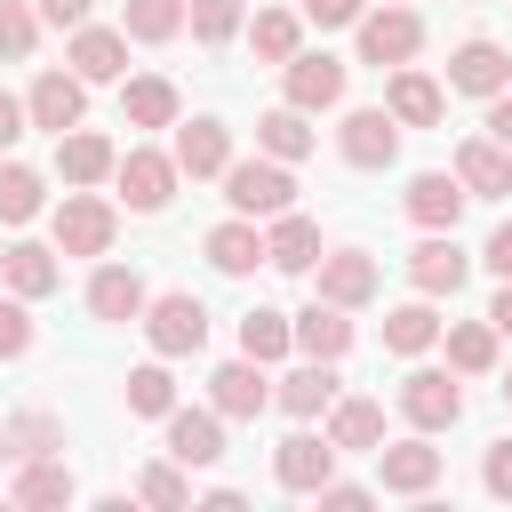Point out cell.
Here are the masks:
<instances>
[{
    "mask_svg": "<svg viewBox=\"0 0 512 512\" xmlns=\"http://www.w3.org/2000/svg\"><path fill=\"white\" fill-rule=\"evenodd\" d=\"M184 32H192L200 48H224V40L240 32V0H184Z\"/></svg>",
    "mask_w": 512,
    "mask_h": 512,
    "instance_id": "cell-43",
    "label": "cell"
},
{
    "mask_svg": "<svg viewBox=\"0 0 512 512\" xmlns=\"http://www.w3.org/2000/svg\"><path fill=\"white\" fill-rule=\"evenodd\" d=\"M288 336H296V352H304V360H344V352H352V312L312 296L304 312H288Z\"/></svg>",
    "mask_w": 512,
    "mask_h": 512,
    "instance_id": "cell-25",
    "label": "cell"
},
{
    "mask_svg": "<svg viewBox=\"0 0 512 512\" xmlns=\"http://www.w3.org/2000/svg\"><path fill=\"white\" fill-rule=\"evenodd\" d=\"M224 200H232V216H280V208H296V168L288 160H272V152H256V160H224Z\"/></svg>",
    "mask_w": 512,
    "mask_h": 512,
    "instance_id": "cell-2",
    "label": "cell"
},
{
    "mask_svg": "<svg viewBox=\"0 0 512 512\" xmlns=\"http://www.w3.org/2000/svg\"><path fill=\"white\" fill-rule=\"evenodd\" d=\"M32 48H40V8L0 0V64H32Z\"/></svg>",
    "mask_w": 512,
    "mask_h": 512,
    "instance_id": "cell-41",
    "label": "cell"
},
{
    "mask_svg": "<svg viewBox=\"0 0 512 512\" xmlns=\"http://www.w3.org/2000/svg\"><path fill=\"white\" fill-rule=\"evenodd\" d=\"M144 304H152L144 272H136V264H104V256H96V272H88V312H96L104 328H128V320H144Z\"/></svg>",
    "mask_w": 512,
    "mask_h": 512,
    "instance_id": "cell-19",
    "label": "cell"
},
{
    "mask_svg": "<svg viewBox=\"0 0 512 512\" xmlns=\"http://www.w3.org/2000/svg\"><path fill=\"white\" fill-rule=\"evenodd\" d=\"M480 488L512 504V432H504V440H488V456H480Z\"/></svg>",
    "mask_w": 512,
    "mask_h": 512,
    "instance_id": "cell-46",
    "label": "cell"
},
{
    "mask_svg": "<svg viewBox=\"0 0 512 512\" xmlns=\"http://www.w3.org/2000/svg\"><path fill=\"white\" fill-rule=\"evenodd\" d=\"M392 400H400V416H408L416 432H456V424H464V384H456V368H408Z\"/></svg>",
    "mask_w": 512,
    "mask_h": 512,
    "instance_id": "cell-8",
    "label": "cell"
},
{
    "mask_svg": "<svg viewBox=\"0 0 512 512\" xmlns=\"http://www.w3.org/2000/svg\"><path fill=\"white\" fill-rule=\"evenodd\" d=\"M120 120H128V128H176V120H184V96H176V80H160V72H136V80H120Z\"/></svg>",
    "mask_w": 512,
    "mask_h": 512,
    "instance_id": "cell-29",
    "label": "cell"
},
{
    "mask_svg": "<svg viewBox=\"0 0 512 512\" xmlns=\"http://www.w3.org/2000/svg\"><path fill=\"white\" fill-rule=\"evenodd\" d=\"M336 360H296L280 384H272V408L280 416H296V424H312V416H328V400H336Z\"/></svg>",
    "mask_w": 512,
    "mask_h": 512,
    "instance_id": "cell-23",
    "label": "cell"
},
{
    "mask_svg": "<svg viewBox=\"0 0 512 512\" xmlns=\"http://www.w3.org/2000/svg\"><path fill=\"white\" fill-rule=\"evenodd\" d=\"M176 408V376H168V360L152 352L144 368H128V416H168Z\"/></svg>",
    "mask_w": 512,
    "mask_h": 512,
    "instance_id": "cell-40",
    "label": "cell"
},
{
    "mask_svg": "<svg viewBox=\"0 0 512 512\" xmlns=\"http://www.w3.org/2000/svg\"><path fill=\"white\" fill-rule=\"evenodd\" d=\"M440 344H448V368L456 376H496V328L488 320H440Z\"/></svg>",
    "mask_w": 512,
    "mask_h": 512,
    "instance_id": "cell-33",
    "label": "cell"
},
{
    "mask_svg": "<svg viewBox=\"0 0 512 512\" xmlns=\"http://www.w3.org/2000/svg\"><path fill=\"white\" fill-rule=\"evenodd\" d=\"M208 408L224 416V424H256L264 408H272V376H264V360H224L216 376H208Z\"/></svg>",
    "mask_w": 512,
    "mask_h": 512,
    "instance_id": "cell-13",
    "label": "cell"
},
{
    "mask_svg": "<svg viewBox=\"0 0 512 512\" xmlns=\"http://www.w3.org/2000/svg\"><path fill=\"white\" fill-rule=\"evenodd\" d=\"M112 184H120V208H128V216H160L184 176H176V160H168L160 144H128V152L112 160Z\"/></svg>",
    "mask_w": 512,
    "mask_h": 512,
    "instance_id": "cell-5",
    "label": "cell"
},
{
    "mask_svg": "<svg viewBox=\"0 0 512 512\" xmlns=\"http://www.w3.org/2000/svg\"><path fill=\"white\" fill-rule=\"evenodd\" d=\"M112 160H120V144L96 136L88 120L56 136V176H64V184H112Z\"/></svg>",
    "mask_w": 512,
    "mask_h": 512,
    "instance_id": "cell-27",
    "label": "cell"
},
{
    "mask_svg": "<svg viewBox=\"0 0 512 512\" xmlns=\"http://www.w3.org/2000/svg\"><path fill=\"white\" fill-rule=\"evenodd\" d=\"M432 488H440V448H432V432L376 440V496H432Z\"/></svg>",
    "mask_w": 512,
    "mask_h": 512,
    "instance_id": "cell-10",
    "label": "cell"
},
{
    "mask_svg": "<svg viewBox=\"0 0 512 512\" xmlns=\"http://www.w3.org/2000/svg\"><path fill=\"white\" fill-rule=\"evenodd\" d=\"M168 160H176V176H224V160H232V128L216 120V112H192V120H176V144H168Z\"/></svg>",
    "mask_w": 512,
    "mask_h": 512,
    "instance_id": "cell-17",
    "label": "cell"
},
{
    "mask_svg": "<svg viewBox=\"0 0 512 512\" xmlns=\"http://www.w3.org/2000/svg\"><path fill=\"white\" fill-rule=\"evenodd\" d=\"M448 88L456 96H496V88H512V48L504 40H488V32H472V40H456L448 48Z\"/></svg>",
    "mask_w": 512,
    "mask_h": 512,
    "instance_id": "cell-12",
    "label": "cell"
},
{
    "mask_svg": "<svg viewBox=\"0 0 512 512\" xmlns=\"http://www.w3.org/2000/svg\"><path fill=\"white\" fill-rule=\"evenodd\" d=\"M480 264H488L496 280H512V216H504V224L488 232V248H480Z\"/></svg>",
    "mask_w": 512,
    "mask_h": 512,
    "instance_id": "cell-49",
    "label": "cell"
},
{
    "mask_svg": "<svg viewBox=\"0 0 512 512\" xmlns=\"http://www.w3.org/2000/svg\"><path fill=\"white\" fill-rule=\"evenodd\" d=\"M48 240H56V256H112V240H120V200H104L96 184H64V200H56V216H48Z\"/></svg>",
    "mask_w": 512,
    "mask_h": 512,
    "instance_id": "cell-1",
    "label": "cell"
},
{
    "mask_svg": "<svg viewBox=\"0 0 512 512\" xmlns=\"http://www.w3.org/2000/svg\"><path fill=\"white\" fill-rule=\"evenodd\" d=\"M24 120H32V128H48V136L80 128V120H88V80H80V72H64V64L32 72V88H24Z\"/></svg>",
    "mask_w": 512,
    "mask_h": 512,
    "instance_id": "cell-11",
    "label": "cell"
},
{
    "mask_svg": "<svg viewBox=\"0 0 512 512\" xmlns=\"http://www.w3.org/2000/svg\"><path fill=\"white\" fill-rule=\"evenodd\" d=\"M384 112H392L400 128H440L448 88H440L432 72H416V64H392V80H384Z\"/></svg>",
    "mask_w": 512,
    "mask_h": 512,
    "instance_id": "cell-21",
    "label": "cell"
},
{
    "mask_svg": "<svg viewBox=\"0 0 512 512\" xmlns=\"http://www.w3.org/2000/svg\"><path fill=\"white\" fill-rule=\"evenodd\" d=\"M464 272H472V256L456 248V232H424V240L408 248V288H416V296H432V304H440V296H456V288H464Z\"/></svg>",
    "mask_w": 512,
    "mask_h": 512,
    "instance_id": "cell-18",
    "label": "cell"
},
{
    "mask_svg": "<svg viewBox=\"0 0 512 512\" xmlns=\"http://www.w3.org/2000/svg\"><path fill=\"white\" fill-rule=\"evenodd\" d=\"M24 128H32V120H24V96H8V88H0V152H16V144H24Z\"/></svg>",
    "mask_w": 512,
    "mask_h": 512,
    "instance_id": "cell-50",
    "label": "cell"
},
{
    "mask_svg": "<svg viewBox=\"0 0 512 512\" xmlns=\"http://www.w3.org/2000/svg\"><path fill=\"white\" fill-rule=\"evenodd\" d=\"M136 496H144V504H160V512H184V504H192V480H184V464H176V456H160V464H144V472H136Z\"/></svg>",
    "mask_w": 512,
    "mask_h": 512,
    "instance_id": "cell-42",
    "label": "cell"
},
{
    "mask_svg": "<svg viewBox=\"0 0 512 512\" xmlns=\"http://www.w3.org/2000/svg\"><path fill=\"white\" fill-rule=\"evenodd\" d=\"M64 64L88 80V88H104V80H128V32L120 24H72V40H64Z\"/></svg>",
    "mask_w": 512,
    "mask_h": 512,
    "instance_id": "cell-14",
    "label": "cell"
},
{
    "mask_svg": "<svg viewBox=\"0 0 512 512\" xmlns=\"http://www.w3.org/2000/svg\"><path fill=\"white\" fill-rule=\"evenodd\" d=\"M464 184H456V168H416L408 176V192H400V208H408V224L416 232H456V216H464Z\"/></svg>",
    "mask_w": 512,
    "mask_h": 512,
    "instance_id": "cell-15",
    "label": "cell"
},
{
    "mask_svg": "<svg viewBox=\"0 0 512 512\" xmlns=\"http://www.w3.org/2000/svg\"><path fill=\"white\" fill-rule=\"evenodd\" d=\"M400 136H408V128H400L384 104H352V112L336 120V152H344V168H368V176L400 160Z\"/></svg>",
    "mask_w": 512,
    "mask_h": 512,
    "instance_id": "cell-9",
    "label": "cell"
},
{
    "mask_svg": "<svg viewBox=\"0 0 512 512\" xmlns=\"http://www.w3.org/2000/svg\"><path fill=\"white\" fill-rule=\"evenodd\" d=\"M0 280H8V296H24V304L56 296V288H64L56 240H8V248H0Z\"/></svg>",
    "mask_w": 512,
    "mask_h": 512,
    "instance_id": "cell-20",
    "label": "cell"
},
{
    "mask_svg": "<svg viewBox=\"0 0 512 512\" xmlns=\"http://www.w3.org/2000/svg\"><path fill=\"white\" fill-rule=\"evenodd\" d=\"M432 344H440V312H432V296H408V304L384 312V352L416 360V352H432Z\"/></svg>",
    "mask_w": 512,
    "mask_h": 512,
    "instance_id": "cell-32",
    "label": "cell"
},
{
    "mask_svg": "<svg viewBox=\"0 0 512 512\" xmlns=\"http://www.w3.org/2000/svg\"><path fill=\"white\" fill-rule=\"evenodd\" d=\"M32 8H40V24H56V32H72V24L96 16V0H32Z\"/></svg>",
    "mask_w": 512,
    "mask_h": 512,
    "instance_id": "cell-48",
    "label": "cell"
},
{
    "mask_svg": "<svg viewBox=\"0 0 512 512\" xmlns=\"http://www.w3.org/2000/svg\"><path fill=\"white\" fill-rule=\"evenodd\" d=\"M120 32H128L136 48H168V40L184 32V0H128V8H120Z\"/></svg>",
    "mask_w": 512,
    "mask_h": 512,
    "instance_id": "cell-39",
    "label": "cell"
},
{
    "mask_svg": "<svg viewBox=\"0 0 512 512\" xmlns=\"http://www.w3.org/2000/svg\"><path fill=\"white\" fill-rule=\"evenodd\" d=\"M456 184L472 200H512V152L496 136H464L456 144Z\"/></svg>",
    "mask_w": 512,
    "mask_h": 512,
    "instance_id": "cell-26",
    "label": "cell"
},
{
    "mask_svg": "<svg viewBox=\"0 0 512 512\" xmlns=\"http://www.w3.org/2000/svg\"><path fill=\"white\" fill-rule=\"evenodd\" d=\"M144 344L160 352V360H192L200 344H208V304L192 296V288H168V296H152L144 304Z\"/></svg>",
    "mask_w": 512,
    "mask_h": 512,
    "instance_id": "cell-3",
    "label": "cell"
},
{
    "mask_svg": "<svg viewBox=\"0 0 512 512\" xmlns=\"http://www.w3.org/2000/svg\"><path fill=\"white\" fill-rule=\"evenodd\" d=\"M488 328H496V336H512V280L496 288V304H488Z\"/></svg>",
    "mask_w": 512,
    "mask_h": 512,
    "instance_id": "cell-52",
    "label": "cell"
},
{
    "mask_svg": "<svg viewBox=\"0 0 512 512\" xmlns=\"http://www.w3.org/2000/svg\"><path fill=\"white\" fill-rule=\"evenodd\" d=\"M160 424H168V456H176L184 472H208V464L224 456V416H216V408H168Z\"/></svg>",
    "mask_w": 512,
    "mask_h": 512,
    "instance_id": "cell-24",
    "label": "cell"
},
{
    "mask_svg": "<svg viewBox=\"0 0 512 512\" xmlns=\"http://www.w3.org/2000/svg\"><path fill=\"white\" fill-rule=\"evenodd\" d=\"M8 496H16V504H32V512H56V504H72V496H80V480H72V464H64V456H24Z\"/></svg>",
    "mask_w": 512,
    "mask_h": 512,
    "instance_id": "cell-30",
    "label": "cell"
},
{
    "mask_svg": "<svg viewBox=\"0 0 512 512\" xmlns=\"http://www.w3.org/2000/svg\"><path fill=\"white\" fill-rule=\"evenodd\" d=\"M360 64H376V72H392V64H416V48H424V16L408 8V0H384V8H360Z\"/></svg>",
    "mask_w": 512,
    "mask_h": 512,
    "instance_id": "cell-4",
    "label": "cell"
},
{
    "mask_svg": "<svg viewBox=\"0 0 512 512\" xmlns=\"http://www.w3.org/2000/svg\"><path fill=\"white\" fill-rule=\"evenodd\" d=\"M344 80H352L344 56H328V48H296V56L280 64V104H296V112H336V104H344Z\"/></svg>",
    "mask_w": 512,
    "mask_h": 512,
    "instance_id": "cell-7",
    "label": "cell"
},
{
    "mask_svg": "<svg viewBox=\"0 0 512 512\" xmlns=\"http://www.w3.org/2000/svg\"><path fill=\"white\" fill-rule=\"evenodd\" d=\"M496 392H504V400H512V368H504V384H496Z\"/></svg>",
    "mask_w": 512,
    "mask_h": 512,
    "instance_id": "cell-53",
    "label": "cell"
},
{
    "mask_svg": "<svg viewBox=\"0 0 512 512\" xmlns=\"http://www.w3.org/2000/svg\"><path fill=\"white\" fill-rule=\"evenodd\" d=\"M304 48V16L296 8H256V24H248V56L256 64H288Z\"/></svg>",
    "mask_w": 512,
    "mask_h": 512,
    "instance_id": "cell-37",
    "label": "cell"
},
{
    "mask_svg": "<svg viewBox=\"0 0 512 512\" xmlns=\"http://www.w3.org/2000/svg\"><path fill=\"white\" fill-rule=\"evenodd\" d=\"M488 136L512 152V88H496V96H488Z\"/></svg>",
    "mask_w": 512,
    "mask_h": 512,
    "instance_id": "cell-51",
    "label": "cell"
},
{
    "mask_svg": "<svg viewBox=\"0 0 512 512\" xmlns=\"http://www.w3.org/2000/svg\"><path fill=\"white\" fill-rule=\"evenodd\" d=\"M304 280H312L320 304H344V312H360V304L384 296V264H376L368 248H320V264H312Z\"/></svg>",
    "mask_w": 512,
    "mask_h": 512,
    "instance_id": "cell-6",
    "label": "cell"
},
{
    "mask_svg": "<svg viewBox=\"0 0 512 512\" xmlns=\"http://www.w3.org/2000/svg\"><path fill=\"white\" fill-rule=\"evenodd\" d=\"M0 456H8V464H24V456H64V416H48V408L8 416V424H0Z\"/></svg>",
    "mask_w": 512,
    "mask_h": 512,
    "instance_id": "cell-34",
    "label": "cell"
},
{
    "mask_svg": "<svg viewBox=\"0 0 512 512\" xmlns=\"http://www.w3.org/2000/svg\"><path fill=\"white\" fill-rule=\"evenodd\" d=\"M200 256H208L224 280H248V272L264 264V232H256V216H224V224H208Z\"/></svg>",
    "mask_w": 512,
    "mask_h": 512,
    "instance_id": "cell-28",
    "label": "cell"
},
{
    "mask_svg": "<svg viewBox=\"0 0 512 512\" xmlns=\"http://www.w3.org/2000/svg\"><path fill=\"white\" fill-rule=\"evenodd\" d=\"M312 504H320V512H360V504H376V488H368V480H336V472H328V480L312 488Z\"/></svg>",
    "mask_w": 512,
    "mask_h": 512,
    "instance_id": "cell-45",
    "label": "cell"
},
{
    "mask_svg": "<svg viewBox=\"0 0 512 512\" xmlns=\"http://www.w3.org/2000/svg\"><path fill=\"white\" fill-rule=\"evenodd\" d=\"M328 440H336V456H376V440H384V408L376 400H328Z\"/></svg>",
    "mask_w": 512,
    "mask_h": 512,
    "instance_id": "cell-31",
    "label": "cell"
},
{
    "mask_svg": "<svg viewBox=\"0 0 512 512\" xmlns=\"http://www.w3.org/2000/svg\"><path fill=\"white\" fill-rule=\"evenodd\" d=\"M360 8H368V0H304V24H320V32H344V24H360Z\"/></svg>",
    "mask_w": 512,
    "mask_h": 512,
    "instance_id": "cell-47",
    "label": "cell"
},
{
    "mask_svg": "<svg viewBox=\"0 0 512 512\" xmlns=\"http://www.w3.org/2000/svg\"><path fill=\"white\" fill-rule=\"evenodd\" d=\"M32 352V312L24 296H0V360H24Z\"/></svg>",
    "mask_w": 512,
    "mask_h": 512,
    "instance_id": "cell-44",
    "label": "cell"
},
{
    "mask_svg": "<svg viewBox=\"0 0 512 512\" xmlns=\"http://www.w3.org/2000/svg\"><path fill=\"white\" fill-rule=\"evenodd\" d=\"M328 472H336V440H328V432H312V424H296V432L272 448V480H280L288 496H312Z\"/></svg>",
    "mask_w": 512,
    "mask_h": 512,
    "instance_id": "cell-16",
    "label": "cell"
},
{
    "mask_svg": "<svg viewBox=\"0 0 512 512\" xmlns=\"http://www.w3.org/2000/svg\"><path fill=\"white\" fill-rule=\"evenodd\" d=\"M240 352H248V360H264V368H272V360H288V352H296V336H288V312H272V304H248V312H240Z\"/></svg>",
    "mask_w": 512,
    "mask_h": 512,
    "instance_id": "cell-38",
    "label": "cell"
},
{
    "mask_svg": "<svg viewBox=\"0 0 512 512\" xmlns=\"http://www.w3.org/2000/svg\"><path fill=\"white\" fill-rule=\"evenodd\" d=\"M40 208H48V176L32 160H8L0 152V224H32Z\"/></svg>",
    "mask_w": 512,
    "mask_h": 512,
    "instance_id": "cell-36",
    "label": "cell"
},
{
    "mask_svg": "<svg viewBox=\"0 0 512 512\" xmlns=\"http://www.w3.org/2000/svg\"><path fill=\"white\" fill-rule=\"evenodd\" d=\"M264 264L304 280V272L320 264V224H312L304 208H280V216H264Z\"/></svg>",
    "mask_w": 512,
    "mask_h": 512,
    "instance_id": "cell-22",
    "label": "cell"
},
{
    "mask_svg": "<svg viewBox=\"0 0 512 512\" xmlns=\"http://www.w3.org/2000/svg\"><path fill=\"white\" fill-rule=\"evenodd\" d=\"M312 144H320V136H312V112H296V104H272V112L256 120V152H272V160H288V168H296Z\"/></svg>",
    "mask_w": 512,
    "mask_h": 512,
    "instance_id": "cell-35",
    "label": "cell"
}]
</instances>
